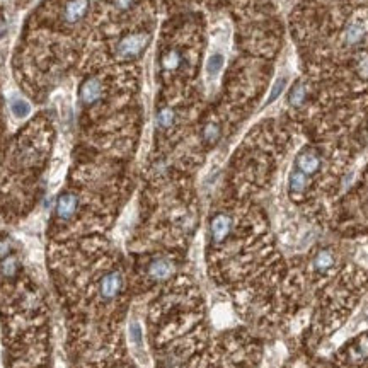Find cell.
I'll list each match as a JSON object with an SVG mask.
<instances>
[{
	"label": "cell",
	"mask_w": 368,
	"mask_h": 368,
	"mask_svg": "<svg viewBox=\"0 0 368 368\" xmlns=\"http://www.w3.org/2000/svg\"><path fill=\"white\" fill-rule=\"evenodd\" d=\"M361 326H368V300L363 302V305L360 307V311H358L356 316L351 319V322H349L348 327H346V333L348 334L356 333V331L360 329Z\"/></svg>",
	"instance_id": "30bf717a"
},
{
	"label": "cell",
	"mask_w": 368,
	"mask_h": 368,
	"mask_svg": "<svg viewBox=\"0 0 368 368\" xmlns=\"http://www.w3.org/2000/svg\"><path fill=\"white\" fill-rule=\"evenodd\" d=\"M128 338H130V343H132V348H133V353H135V356H137V360L140 361L142 365H147V363H149V356H147L145 343H143V329L138 321L130 322Z\"/></svg>",
	"instance_id": "3957f363"
},
{
	"label": "cell",
	"mask_w": 368,
	"mask_h": 368,
	"mask_svg": "<svg viewBox=\"0 0 368 368\" xmlns=\"http://www.w3.org/2000/svg\"><path fill=\"white\" fill-rule=\"evenodd\" d=\"M79 198L74 193H65L56 201V217L60 220H70L77 212Z\"/></svg>",
	"instance_id": "52a82bcc"
},
{
	"label": "cell",
	"mask_w": 368,
	"mask_h": 368,
	"mask_svg": "<svg viewBox=\"0 0 368 368\" xmlns=\"http://www.w3.org/2000/svg\"><path fill=\"white\" fill-rule=\"evenodd\" d=\"M285 85H286V77H280V79L276 80L275 85H273V89H271V94H269L266 104H271L273 101H276L278 97L281 96V92L285 91Z\"/></svg>",
	"instance_id": "44dd1931"
},
{
	"label": "cell",
	"mask_w": 368,
	"mask_h": 368,
	"mask_svg": "<svg viewBox=\"0 0 368 368\" xmlns=\"http://www.w3.org/2000/svg\"><path fill=\"white\" fill-rule=\"evenodd\" d=\"M17 268H19V263H17V258L14 256H11V258H6L0 264V271H2V275L6 276H14Z\"/></svg>",
	"instance_id": "d6986e66"
},
{
	"label": "cell",
	"mask_w": 368,
	"mask_h": 368,
	"mask_svg": "<svg viewBox=\"0 0 368 368\" xmlns=\"http://www.w3.org/2000/svg\"><path fill=\"white\" fill-rule=\"evenodd\" d=\"M181 62H182V56H181V53H179L177 50H170V51H167L162 56V65H164L165 70H176V69H179Z\"/></svg>",
	"instance_id": "e0dca14e"
},
{
	"label": "cell",
	"mask_w": 368,
	"mask_h": 368,
	"mask_svg": "<svg viewBox=\"0 0 368 368\" xmlns=\"http://www.w3.org/2000/svg\"><path fill=\"white\" fill-rule=\"evenodd\" d=\"M104 96V84L97 77L85 79L79 89V97L84 106H92L99 102Z\"/></svg>",
	"instance_id": "7a4b0ae2"
},
{
	"label": "cell",
	"mask_w": 368,
	"mask_h": 368,
	"mask_svg": "<svg viewBox=\"0 0 368 368\" xmlns=\"http://www.w3.org/2000/svg\"><path fill=\"white\" fill-rule=\"evenodd\" d=\"M223 65H225V56L222 53H213V55H210L208 62H206V74L210 77H217L222 72Z\"/></svg>",
	"instance_id": "4fadbf2b"
},
{
	"label": "cell",
	"mask_w": 368,
	"mask_h": 368,
	"mask_svg": "<svg viewBox=\"0 0 368 368\" xmlns=\"http://www.w3.org/2000/svg\"><path fill=\"white\" fill-rule=\"evenodd\" d=\"M149 273L150 276L154 278V280H167V278L174 273V266L172 263L169 261V259H155V261H152L150 268H149Z\"/></svg>",
	"instance_id": "9c48e42d"
},
{
	"label": "cell",
	"mask_w": 368,
	"mask_h": 368,
	"mask_svg": "<svg viewBox=\"0 0 368 368\" xmlns=\"http://www.w3.org/2000/svg\"><path fill=\"white\" fill-rule=\"evenodd\" d=\"M295 165H297V170L303 172L305 176H311V174H316L321 169V155L316 150L307 149L297 155Z\"/></svg>",
	"instance_id": "277c9868"
},
{
	"label": "cell",
	"mask_w": 368,
	"mask_h": 368,
	"mask_svg": "<svg viewBox=\"0 0 368 368\" xmlns=\"http://www.w3.org/2000/svg\"><path fill=\"white\" fill-rule=\"evenodd\" d=\"M11 111L17 119H24L31 114V104L28 101L21 99V97H16L11 102Z\"/></svg>",
	"instance_id": "5bb4252c"
},
{
	"label": "cell",
	"mask_w": 368,
	"mask_h": 368,
	"mask_svg": "<svg viewBox=\"0 0 368 368\" xmlns=\"http://www.w3.org/2000/svg\"><path fill=\"white\" fill-rule=\"evenodd\" d=\"M307 182L309 179L305 176L303 172H300V170H293V172L290 174V193L291 195H302L305 191V188H307Z\"/></svg>",
	"instance_id": "7c38bea8"
},
{
	"label": "cell",
	"mask_w": 368,
	"mask_h": 368,
	"mask_svg": "<svg viewBox=\"0 0 368 368\" xmlns=\"http://www.w3.org/2000/svg\"><path fill=\"white\" fill-rule=\"evenodd\" d=\"M232 230V218L225 213H220L217 217H213L212 223H210V234H212L213 242H222L225 240L228 234Z\"/></svg>",
	"instance_id": "8992f818"
},
{
	"label": "cell",
	"mask_w": 368,
	"mask_h": 368,
	"mask_svg": "<svg viewBox=\"0 0 368 368\" xmlns=\"http://www.w3.org/2000/svg\"><path fill=\"white\" fill-rule=\"evenodd\" d=\"M203 138L206 143H215L220 138V127L215 123H208L203 130Z\"/></svg>",
	"instance_id": "ffe728a7"
},
{
	"label": "cell",
	"mask_w": 368,
	"mask_h": 368,
	"mask_svg": "<svg viewBox=\"0 0 368 368\" xmlns=\"http://www.w3.org/2000/svg\"><path fill=\"white\" fill-rule=\"evenodd\" d=\"M150 43V34L147 33H135L125 36L123 39L116 46V55L121 60H133V58L140 56L143 50L149 46Z\"/></svg>",
	"instance_id": "6da1fadb"
},
{
	"label": "cell",
	"mask_w": 368,
	"mask_h": 368,
	"mask_svg": "<svg viewBox=\"0 0 368 368\" xmlns=\"http://www.w3.org/2000/svg\"><path fill=\"white\" fill-rule=\"evenodd\" d=\"M305 99H307V85H305L302 80H298V82L290 89L288 102H290V106L298 107L303 104Z\"/></svg>",
	"instance_id": "8fae6325"
},
{
	"label": "cell",
	"mask_w": 368,
	"mask_h": 368,
	"mask_svg": "<svg viewBox=\"0 0 368 368\" xmlns=\"http://www.w3.org/2000/svg\"><path fill=\"white\" fill-rule=\"evenodd\" d=\"M358 72H360L361 77L368 79V55H365L360 60V65H358Z\"/></svg>",
	"instance_id": "cb8c5ba5"
},
{
	"label": "cell",
	"mask_w": 368,
	"mask_h": 368,
	"mask_svg": "<svg viewBox=\"0 0 368 368\" xmlns=\"http://www.w3.org/2000/svg\"><path fill=\"white\" fill-rule=\"evenodd\" d=\"M363 36H365V29H363V26L351 24L346 31V43L348 44H356V43L361 41Z\"/></svg>",
	"instance_id": "ac0fdd59"
},
{
	"label": "cell",
	"mask_w": 368,
	"mask_h": 368,
	"mask_svg": "<svg viewBox=\"0 0 368 368\" xmlns=\"http://www.w3.org/2000/svg\"><path fill=\"white\" fill-rule=\"evenodd\" d=\"M135 4V0H113V6L118 9V11H128Z\"/></svg>",
	"instance_id": "603a6c76"
},
{
	"label": "cell",
	"mask_w": 368,
	"mask_h": 368,
	"mask_svg": "<svg viewBox=\"0 0 368 368\" xmlns=\"http://www.w3.org/2000/svg\"><path fill=\"white\" fill-rule=\"evenodd\" d=\"M64 169H65V160L56 159L55 162H53V167H51V184L53 186H56V184L60 182Z\"/></svg>",
	"instance_id": "7402d4cb"
},
{
	"label": "cell",
	"mask_w": 368,
	"mask_h": 368,
	"mask_svg": "<svg viewBox=\"0 0 368 368\" xmlns=\"http://www.w3.org/2000/svg\"><path fill=\"white\" fill-rule=\"evenodd\" d=\"M9 242L7 240H4V242H0V256H6L9 253Z\"/></svg>",
	"instance_id": "d4e9b609"
},
{
	"label": "cell",
	"mask_w": 368,
	"mask_h": 368,
	"mask_svg": "<svg viewBox=\"0 0 368 368\" xmlns=\"http://www.w3.org/2000/svg\"><path fill=\"white\" fill-rule=\"evenodd\" d=\"M121 285H123V278L118 271H113L109 275H106L101 281V295L102 298L111 300L119 293Z\"/></svg>",
	"instance_id": "ba28073f"
},
{
	"label": "cell",
	"mask_w": 368,
	"mask_h": 368,
	"mask_svg": "<svg viewBox=\"0 0 368 368\" xmlns=\"http://www.w3.org/2000/svg\"><path fill=\"white\" fill-rule=\"evenodd\" d=\"M333 264H334V256L329 251H321V253H317L316 259H314V268L317 271H327L329 268H333Z\"/></svg>",
	"instance_id": "9a60e30c"
},
{
	"label": "cell",
	"mask_w": 368,
	"mask_h": 368,
	"mask_svg": "<svg viewBox=\"0 0 368 368\" xmlns=\"http://www.w3.org/2000/svg\"><path fill=\"white\" fill-rule=\"evenodd\" d=\"M89 0H69L64 9V21L67 24H77L89 12Z\"/></svg>",
	"instance_id": "5b68a950"
},
{
	"label": "cell",
	"mask_w": 368,
	"mask_h": 368,
	"mask_svg": "<svg viewBox=\"0 0 368 368\" xmlns=\"http://www.w3.org/2000/svg\"><path fill=\"white\" fill-rule=\"evenodd\" d=\"M174 119H176V114H174V111L170 109V107H164V109H160L159 113H157V118H155V123L159 128L162 130H167L174 125Z\"/></svg>",
	"instance_id": "2e32d148"
}]
</instances>
